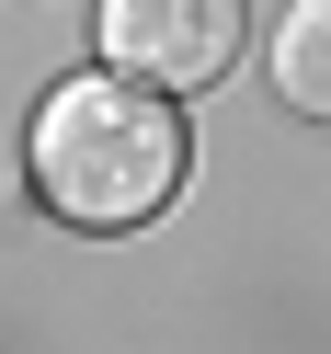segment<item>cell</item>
Masks as SVG:
<instances>
[{
    "label": "cell",
    "instance_id": "1",
    "mask_svg": "<svg viewBox=\"0 0 331 354\" xmlns=\"http://www.w3.org/2000/svg\"><path fill=\"white\" fill-rule=\"evenodd\" d=\"M35 194H46L69 229H149V217L183 194V115H171L160 80H126V69H92V80H57L35 103Z\"/></svg>",
    "mask_w": 331,
    "mask_h": 354
},
{
    "label": "cell",
    "instance_id": "2",
    "mask_svg": "<svg viewBox=\"0 0 331 354\" xmlns=\"http://www.w3.org/2000/svg\"><path fill=\"white\" fill-rule=\"evenodd\" d=\"M240 35H252V12L240 0H103V69L126 80H160V92H206L217 69L240 57Z\"/></svg>",
    "mask_w": 331,
    "mask_h": 354
},
{
    "label": "cell",
    "instance_id": "3",
    "mask_svg": "<svg viewBox=\"0 0 331 354\" xmlns=\"http://www.w3.org/2000/svg\"><path fill=\"white\" fill-rule=\"evenodd\" d=\"M274 92L297 103L308 126H331V0H285V35H274Z\"/></svg>",
    "mask_w": 331,
    "mask_h": 354
}]
</instances>
